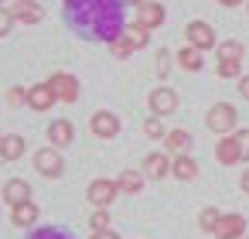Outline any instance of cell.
Instances as JSON below:
<instances>
[{
	"instance_id": "1",
	"label": "cell",
	"mask_w": 249,
	"mask_h": 239,
	"mask_svg": "<svg viewBox=\"0 0 249 239\" xmlns=\"http://www.w3.org/2000/svg\"><path fill=\"white\" fill-rule=\"evenodd\" d=\"M69 24L92 41H113L123 35V0H65Z\"/></svg>"
},
{
	"instance_id": "2",
	"label": "cell",
	"mask_w": 249,
	"mask_h": 239,
	"mask_svg": "<svg viewBox=\"0 0 249 239\" xmlns=\"http://www.w3.org/2000/svg\"><path fill=\"white\" fill-rule=\"evenodd\" d=\"M235 106L232 103H215L212 110H208V116H205V123H208V130L212 133H218V137H229L232 130H235Z\"/></svg>"
},
{
	"instance_id": "3",
	"label": "cell",
	"mask_w": 249,
	"mask_h": 239,
	"mask_svg": "<svg viewBox=\"0 0 249 239\" xmlns=\"http://www.w3.org/2000/svg\"><path fill=\"white\" fill-rule=\"evenodd\" d=\"M184 35H188V45H191V48H198V52L215 48V28H212V24H205V21H191V24L184 28Z\"/></svg>"
},
{
	"instance_id": "4",
	"label": "cell",
	"mask_w": 249,
	"mask_h": 239,
	"mask_svg": "<svg viewBox=\"0 0 249 239\" xmlns=\"http://www.w3.org/2000/svg\"><path fill=\"white\" fill-rule=\"evenodd\" d=\"M48 86H52V92H55L58 103H75V99H79V82H75V75H69V72H55V75L48 79Z\"/></svg>"
},
{
	"instance_id": "5",
	"label": "cell",
	"mask_w": 249,
	"mask_h": 239,
	"mask_svg": "<svg viewBox=\"0 0 249 239\" xmlns=\"http://www.w3.org/2000/svg\"><path fill=\"white\" fill-rule=\"evenodd\" d=\"M35 167H38L45 178H58V174L65 171V161H62V154H58L55 147H41V150L35 154Z\"/></svg>"
},
{
	"instance_id": "6",
	"label": "cell",
	"mask_w": 249,
	"mask_h": 239,
	"mask_svg": "<svg viewBox=\"0 0 249 239\" xmlns=\"http://www.w3.org/2000/svg\"><path fill=\"white\" fill-rule=\"evenodd\" d=\"M120 195V184L116 181H109V178H96L92 184H89V202L96 205V208H109V202Z\"/></svg>"
},
{
	"instance_id": "7",
	"label": "cell",
	"mask_w": 249,
	"mask_h": 239,
	"mask_svg": "<svg viewBox=\"0 0 249 239\" xmlns=\"http://www.w3.org/2000/svg\"><path fill=\"white\" fill-rule=\"evenodd\" d=\"M212 236L215 239H242L246 236V219L239 212H222V222H218V229Z\"/></svg>"
},
{
	"instance_id": "8",
	"label": "cell",
	"mask_w": 249,
	"mask_h": 239,
	"mask_svg": "<svg viewBox=\"0 0 249 239\" xmlns=\"http://www.w3.org/2000/svg\"><path fill=\"white\" fill-rule=\"evenodd\" d=\"M150 110H154V116H167V113H174V110H178V92L167 89V86L154 89V92H150Z\"/></svg>"
},
{
	"instance_id": "9",
	"label": "cell",
	"mask_w": 249,
	"mask_h": 239,
	"mask_svg": "<svg viewBox=\"0 0 249 239\" xmlns=\"http://www.w3.org/2000/svg\"><path fill=\"white\" fill-rule=\"evenodd\" d=\"M92 133L96 137H106V140H113L116 133H120V116L116 113H106V110H99V113H92Z\"/></svg>"
},
{
	"instance_id": "10",
	"label": "cell",
	"mask_w": 249,
	"mask_h": 239,
	"mask_svg": "<svg viewBox=\"0 0 249 239\" xmlns=\"http://www.w3.org/2000/svg\"><path fill=\"white\" fill-rule=\"evenodd\" d=\"M58 99H55V92H52V86L48 82H38V86H31L28 89V106L31 110H38V113H45V110H52Z\"/></svg>"
},
{
	"instance_id": "11",
	"label": "cell",
	"mask_w": 249,
	"mask_h": 239,
	"mask_svg": "<svg viewBox=\"0 0 249 239\" xmlns=\"http://www.w3.org/2000/svg\"><path fill=\"white\" fill-rule=\"evenodd\" d=\"M4 202H7L11 208H18V205L31 202V184H28L24 178H11V181L4 184Z\"/></svg>"
},
{
	"instance_id": "12",
	"label": "cell",
	"mask_w": 249,
	"mask_h": 239,
	"mask_svg": "<svg viewBox=\"0 0 249 239\" xmlns=\"http://www.w3.org/2000/svg\"><path fill=\"white\" fill-rule=\"evenodd\" d=\"M215 157H218V164H225V167L242 161V147H239L235 133H229V137H222V140H218V147H215Z\"/></svg>"
},
{
	"instance_id": "13",
	"label": "cell",
	"mask_w": 249,
	"mask_h": 239,
	"mask_svg": "<svg viewBox=\"0 0 249 239\" xmlns=\"http://www.w3.org/2000/svg\"><path fill=\"white\" fill-rule=\"evenodd\" d=\"M164 18H167V11L160 4H154V0H147V4L137 7V24H143V28H160Z\"/></svg>"
},
{
	"instance_id": "14",
	"label": "cell",
	"mask_w": 249,
	"mask_h": 239,
	"mask_svg": "<svg viewBox=\"0 0 249 239\" xmlns=\"http://www.w3.org/2000/svg\"><path fill=\"white\" fill-rule=\"evenodd\" d=\"M143 171H147V178L160 181V178H167V171H171V157H167V154H147V157H143Z\"/></svg>"
},
{
	"instance_id": "15",
	"label": "cell",
	"mask_w": 249,
	"mask_h": 239,
	"mask_svg": "<svg viewBox=\"0 0 249 239\" xmlns=\"http://www.w3.org/2000/svg\"><path fill=\"white\" fill-rule=\"evenodd\" d=\"M171 174H174L178 181H191V178L198 174V161H195L191 154H178V157L171 161Z\"/></svg>"
},
{
	"instance_id": "16",
	"label": "cell",
	"mask_w": 249,
	"mask_h": 239,
	"mask_svg": "<svg viewBox=\"0 0 249 239\" xmlns=\"http://www.w3.org/2000/svg\"><path fill=\"white\" fill-rule=\"evenodd\" d=\"M45 133H48L52 147H69V144H72V137H75V133H72V123H69V120H55V123H52V127H48Z\"/></svg>"
},
{
	"instance_id": "17",
	"label": "cell",
	"mask_w": 249,
	"mask_h": 239,
	"mask_svg": "<svg viewBox=\"0 0 249 239\" xmlns=\"http://www.w3.org/2000/svg\"><path fill=\"white\" fill-rule=\"evenodd\" d=\"M24 137H18V133H7L4 140H0V157L4 161H21L24 157Z\"/></svg>"
},
{
	"instance_id": "18",
	"label": "cell",
	"mask_w": 249,
	"mask_h": 239,
	"mask_svg": "<svg viewBox=\"0 0 249 239\" xmlns=\"http://www.w3.org/2000/svg\"><path fill=\"white\" fill-rule=\"evenodd\" d=\"M38 215H41V212H38V205H35V202H24V205H18V208L11 212V222H14L18 229H28V225H35V222H38Z\"/></svg>"
},
{
	"instance_id": "19",
	"label": "cell",
	"mask_w": 249,
	"mask_h": 239,
	"mask_svg": "<svg viewBox=\"0 0 249 239\" xmlns=\"http://www.w3.org/2000/svg\"><path fill=\"white\" fill-rule=\"evenodd\" d=\"M164 140H167V150H171L174 157H178V154H188V150H191V144H195L188 130H171Z\"/></svg>"
},
{
	"instance_id": "20",
	"label": "cell",
	"mask_w": 249,
	"mask_h": 239,
	"mask_svg": "<svg viewBox=\"0 0 249 239\" xmlns=\"http://www.w3.org/2000/svg\"><path fill=\"white\" fill-rule=\"evenodd\" d=\"M11 18H14V21H24V24H38L45 14H41V7L31 4V0H21V4L11 11Z\"/></svg>"
},
{
	"instance_id": "21",
	"label": "cell",
	"mask_w": 249,
	"mask_h": 239,
	"mask_svg": "<svg viewBox=\"0 0 249 239\" xmlns=\"http://www.w3.org/2000/svg\"><path fill=\"white\" fill-rule=\"evenodd\" d=\"M178 65H181L184 72H201L205 58H201V52H198V48H191V45H188V48H181V52H178Z\"/></svg>"
},
{
	"instance_id": "22",
	"label": "cell",
	"mask_w": 249,
	"mask_h": 239,
	"mask_svg": "<svg viewBox=\"0 0 249 239\" xmlns=\"http://www.w3.org/2000/svg\"><path fill=\"white\" fill-rule=\"evenodd\" d=\"M123 35H126V41L133 45V48H147V41H150V28H143V24H126L123 28Z\"/></svg>"
},
{
	"instance_id": "23",
	"label": "cell",
	"mask_w": 249,
	"mask_h": 239,
	"mask_svg": "<svg viewBox=\"0 0 249 239\" xmlns=\"http://www.w3.org/2000/svg\"><path fill=\"white\" fill-rule=\"evenodd\" d=\"M215 52H218V62H242V55H246L239 41H222Z\"/></svg>"
},
{
	"instance_id": "24",
	"label": "cell",
	"mask_w": 249,
	"mask_h": 239,
	"mask_svg": "<svg viewBox=\"0 0 249 239\" xmlns=\"http://www.w3.org/2000/svg\"><path fill=\"white\" fill-rule=\"evenodd\" d=\"M116 184H120V191H126V195H137V191L143 188V174H137V171H123Z\"/></svg>"
},
{
	"instance_id": "25",
	"label": "cell",
	"mask_w": 249,
	"mask_h": 239,
	"mask_svg": "<svg viewBox=\"0 0 249 239\" xmlns=\"http://www.w3.org/2000/svg\"><path fill=\"white\" fill-rule=\"evenodd\" d=\"M218 222H222V212H218V208H201V215H198L201 232H215V229H218Z\"/></svg>"
},
{
	"instance_id": "26",
	"label": "cell",
	"mask_w": 249,
	"mask_h": 239,
	"mask_svg": "<svg viewBox=\"0 0 249 239\" xmlns=\"http://www.w3.org/2000/svg\"><path fill=\"white\" fill-rule=\"evenodd\" d=\"M109 52H113V58H126V55H130V52H137V48L126 41V35H120V38H113V41H109Z\"/></svg>"
},
{
	"instance_id": "27",
	"label": "cell",
	"mask_w": 249,
	"mask_h": 239,
	"mask_svg": "<svg viewBox=\"0 0 249 239\" xmlns=\"http://www.w3.org/2000/svg\"><path fill=\"white\" fill-rule=\"evenodd\" d=\"M143 133H147L150 140H160V137H167V130L160 127V116H150V120H143Z\"/></svg>"
},
{
	"instance_id": "28",
	"label": "cell",
	"mask_w": 249,
	"mask_h": 239,
	"mask_svg": "<svg viewBox=\"0 0 249 239\" xmlns=\"http://www.w3.org/2000/svg\"><path fill=\"white\" fill-rule=\"evenodd\" d=\"M31 239H72L65 229H35Z\"/></svg>"
},
{
	"instance_id": "29",
	"label": "cell",
	"mask_w": 249,
	"mask_h": 239,
	"mask_svg": "<svg viewBox=\"0 0 249 239\" xmlns=\"http://www.w3.org/2000/svg\"><path fill=\"white\" fill-rule=\"evenodd\" d=\"M242 72V62H218V75L222 79H235Z\"/></svg>"
},
{
	"instance_id": "30",
	"label": "cell",
	"mask_w": 249,
	"mask_h": 239,
	"mask_svg": "<svg viewBox=\"0 0 249 239\" xmlns=\"http://www.w3.org/2000/svg\"><path fill=\"white\" fill-rule=\"evenodd\" d=\"M92 229H96V232H106V229H109V212H106V208L92 212Z\"/></svg>"
},
{
	"instance_id": "31",
	"label": "cell",
	"mask_w": 249,
	"mask_h": 239,
	"mask_svg": "<svg viewBox=\"0 0 249 239\" xmlns=\"http://www.w3.org/2000/svg\"><path fill=\"white\" fill-rule=\"evenodd\" d=\"M11 28H14L11 11H0V38H7V35H11Z\"/></svg>"
},
{
	"instance_id": "32",
	"label": "cell",
	"mask_w": 249,
	"mask_h": 239,
	"mask_svg": "<svg viewBox=\"0 0 249 239\" xmlns=\"http://www.w3.org/2000/svg\"><path fill=\"white\" fill-rule=\"evenodd\" d=\"M235 140L242 147V161H249V130H235Z\"/></svg>"
},
{
	"instance_id": "33",
	"label": "cell",
	"mask_w": 249,
	"mask_h": 239,
	"mask_svg": "<svg viewBox=\"0 0 249 239\" xmlns=\"http://www.w3.org/2000/svg\"><path fill=\"white\" fill-rule=\"evenodd\" d=\"M157 69H160V75H167V69H171V55H167V52L157 55Z\"/></svg>"
},
{
	"instance_id": "34",
	"label": "cell",
	"mask_w": 249,
	"mask_h": 239,
	"mask_svg": "<svg viewBox=\"0 0 249 239\" xmlns=\"http://www.w3.org/2000/svg\"><path fill=\"white\" fill-rule=\"evenodd\" d=\"M239 96H242V99H249V75H242V79H239Z\"/></svg>"
},
{
	"instance_id": "35",
	"label": "cell",
	"mask_w": 249,
	"mask_h": 239,
	"mask_svg": "<svg viewBox=\"0 0 249 239\" xmlns=\"http://www.w3.org/2000/svg\"><path fill=\"white\" fill-rule=\"evenodd\" d=\"M7 99H11V103H21V99H28V96H24V89H11Z\"/></svg>"
},
{
	"instance_id": "36",
	"label": "cell",
	"mask_w": 249,
	"mask_h": 239,
	"mask_svg": "<svg viewBox=\"0 0 249 239\" xmlns=\"http://www.w3.org/2000/svg\"><path fill=\"white\" fill-rule=\"evenodd\" d=\"M92 239H120L113 229H106V232H92Z\"/></svg>"
},
{
	"instance_id": "37",
	"label": "cell",
	"mask_w": 249,
	"mask_h": 239,
	"mask_svg": "<svg viewBox=\"0 0 249 239\" xmlns=\"http://www.w3.org/2000/svg\"><path fill=\"white\" fill-rule=\"evenodd\" d=\"M239 184H242V191H246V195H249V167H246V171H242V178H239Z\"/></svg>"
},
{
	"instance_id": "38",
	"label": "cell",
	"mask_w": 249,
	"mask_h": 239,
	"mask_svg": "<svg viewBox=\"0 0 249 239\" xmlns=\"http://www.w3.org/2000/svg\"><path fill=\"white\" fill-rule=\"evenodd\" d=\"M218 4H222V7H239L242 0H218Z\"/></svg>"
},
{
	"instance_id": "39",
	"label": "cell",
	"mask_w": 249,
	"mask_h": 239,
	"mask_svg": "<svg viewBox=\"0 0 249 239\" xmlns=\"http://www.w3.org/2000/svg\"><path fill=\"white\" fill-rule=\"evenodd\" d=\"M123 4H137L140 7V4H147V0H123Z\"/></svg>"
},
{
	"instance_id": "40",
	"label": "cell",
	"mask_w": 249,
	"mask_h": 239,
	"mask_svg": "<svg viewBox=\"0 0 249 239\" xmlns=\"http://www.w3.org/2000/svg\"><path fill=\"white\" fill-rule=\"evenodd\" d=\"M0 4H4V0H0Z\"/></svg>"
},
{
	"instance_id": "41",
	"label": "cell",
	"mask_w": 249,
	"mask_h": 239,
	"mask_svg": "<svg viewBox=\"0 0 249 239\" xmlns=\"http://www.w3.org/2000/svg\"><path fill=\"white\" fill-rule=\"evenodd\" d=\"M0 140H4V137H0Z\"/></svg>"
}]
</instances>
